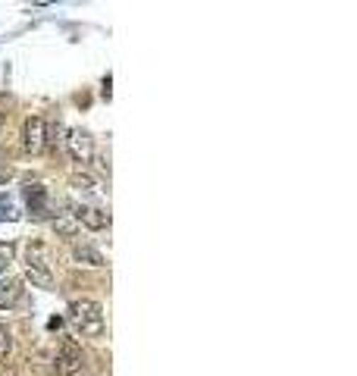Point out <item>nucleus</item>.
Masks as SVG:
<instances>
[{
    "instance_id": "obj_5",
    "label": "nucleus",
    "mask_w": 357,
    "mask_h": 376,
    "mask_svg": "<svg viewBox=\"0 0 357 376\" xmlns=\"http://www.w3.org/2000/svg\"><path fill=\"white\" fill-rule=\"evenodd\" d=\"M47 148V119L45 117H25L23 122V151L25 154H41Z\"/></svg>"
},
{
    "instance_id": "obj_14",
    "label": "nucleus",
    "mask_w": 357,
    "mask_h": 376,
    "mask_svg": "<svg viewBox=\"0 0 357 376\" xmlns=\"http://www.w3.org/2000/svg\"><path fill=\"white\" fill-rule=\"evenodd\" d=\"M63 132H66V129H63L60 122H54V126H47V144H60V141H63V139H60Z\"/></svg>"
},
{
    "instance_id": "obj_7",
    "label": "nucleus",
    "mask_w": 357,
    "mask_h": 376,
    "mask_svg": "<svg viewBox=\"0 0 357 376\" xmlns=\"http://www.w3.org/2000/svg\"><path fill=\"white\" fill-rule=\"evenodd\" d=\"M23 198L28 204V213H32L35 220H47V216H50V194H47V188L41 182H28L23 188Z\"/></svg>"
},
{
    "instance_id": "obj_8",
    "label": "nucleus",
    "mask_w": 357,
    "mask_h": 376,
    "mask_svg": "<svg viewBox=\"0 0 357 376\" xmlns=\"http://www.w3.org/2000/svg\"><path fill=\"white\" fill-rule=\"evenodd\" d=\"M69 185L76 188L78 194H85V198L104 201V185H100L98 179L91 176V172H72V176H69Z\"/></svg>"
},
{
    "instance_id": "obj_6",
    "label": "nucleus",
    "mask_w": 357,
    "mask_h": 376,
    "mask_svg": "<svg viewBox=\"0 0 357 376\" xmlns=\"http://www.w3.org/2000/svg\"><path fill=\"white\" fill-rule=\"evenodd\" d=\"M63 141H66L69 157H72V160H76L78 166L94 163V139H91L88 132H82V129H69Z\"/></svg>"
},
{
    "instance_id": "obj_3",
    "label": "nucleus",
    "mask_w": 357,
    "mask_h": 376,
    "mask_svg": "<svg viewBox=\"0 0 357 376\" xmlns=\"http://www.w3.org/2000/svg\"><path fill=\"white\" fill-rule=\"evenodd\" d=\"M57 373L60 376H82L85 373V351L76 339H63L57 348Z\"/></svg>"
},
{
    "instance_id": "obj_1",
    "label": "nucleus",
    "mask_w": 357,
    "mask_h": 376,
    "mask_svg": "<svg viewBox=\"0 0 357 376\" xmlns=\"http://www.w3.org/2000/svg\"><path fill=\"white\" fill-rule=\"evenodd\" d=\"M69 323L82 339H104V332H107L104 307H100L98 301H91V298L72 301V305H69Z\"/></svg>"
},
{
    "instance_id": "obj_13",
    "label": "nucleus",
    "mask_w": 357,
    "mask_h": 376,
    "mask_svg": "<svg viewBox=\"0 0 357 376\" xmlns=\"http://www.w3.org/2000/svg\"><path fill=\"white\" fill-rule=\"evenodd\" d=\"M10 351H13V332L6 323H0V360H4Z\"/></svg>"
},
{
    "instance_id": "obj_15",
    "label": "nucleus",
    "mask_w": 357,
    "mask_h": 376,
    "mask_svg": "<svg viewBox=\"0 0 357 376\" xmlns=\"http://www.w3.org/2000/svg\"><path fill=\"white\" fill-rule=\"evenodd\" d=\"M10 257H13V248H10V245H4V242H0V270H6Z\"/></svg>"
},
{
    "instance_id": "obj_10",
    "label": "nucleus",
    "mask_w": 357,
    "mask_h": 376,
    "mask_svg": "<svg viewBox=\"0 0 357 376\" xmlns=\"http://www.w3.org/2000/svg\"><path fill=\"white\" fill-rule=\"evenodd\" d=\"M19 298H23V282L13 279V276L0 279V310H4V307H13Z\"/></svg>"
},
{
    "instance_id": "obj_4",
    "label": "nucleus",
    "mask_w": 357,
    "mask_h": 376,
    "mask_svg": "<svg viewBox=\"0 0 357 376\" xmlns=\"http://www.w3.org/2000/svg\"><path fill=\"white\" fill-rule=\"evenodd\" d=\"M66 213L78 223V226L94 229V233L110 226V213L100 211V207H94V204H76V201H66Z\"/></svg>"
},
{
    "instance_id": "obj_11",
    "label": "nucleus",
    "mask_w": 357,
    "mask_h": 376,
    "mask_svg": "<svg viewBox=\"0 0 357 376\" xmlns=\"http://www.w3.org/2000/svg\"><path fill=\"white\" fill-rule=\"evenodd\" d=\"M54 233L69 238V242H78V235H82V226H78L76 220H72L69 213H57L54 216Z\"/></svg>"
},
{
    "instance_id": "obj_2",
    "label": "nucleus",
    "mask_w": 357,
    "mask_h": 376,
    "mask_svg": "<svg viewBox=\"0 0 357 376\" xmlns=\"http://www.w3.org/2000/svg\"><path fill=\"white\" fill-rule=\"evenodd\" d=\"M23 270L25 279L38 288H54V266H50V248L45 242H28L23 248Z\"/></svg>"
},
{
    "instance_id": "obj_9",
    "label": "nucleus",
    "mask_w": 357,
    "mask_h": 376,
    "mask_svg": "<svg viewBox=\"0 0 357 376\" xmlns=\"http://www.w3.org/2000/svg\"><path fill=\"white\" fill-rule=\"evenodd\" d=\"M72 260H76L78 266H94V270L104 266V254L88 242H72Z\"/></svg>"
},
{
    "instance_id": "obj_12",
    "label": "nucleus",
    "mask_w": 357,
    "mask_h": 376,
    "mask_svg": "<svg viewBox=\"0 0 357 376\" xmlns=\"http://www.w3.org/2000/svg\"><path fill=\"white\" fill-rule=\"evenodd\" d=\"M0 220H6V223L19 220V211H16V204H13V201L6 198L4 192H0Z\"/></svg>"
}]
</instances>
